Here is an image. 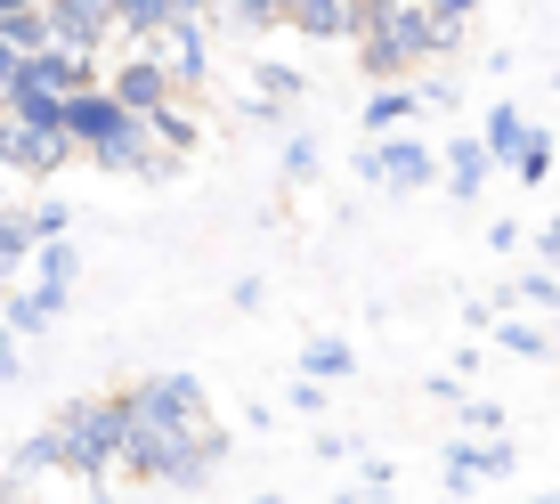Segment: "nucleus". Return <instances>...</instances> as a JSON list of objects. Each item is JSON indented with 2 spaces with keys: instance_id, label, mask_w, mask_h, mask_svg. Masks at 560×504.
I'll use <instances>...</instances> for the list:
<instances>
[{
  "instance_id": "14",
  "label": "nucleus",
  "mask_w": 560,
  "mask_h": 504,
  "mask_svg": "<svg viewBox=\"0 0 560 504\" xmlns=\"http://www.w3.org/2000/svg\"><path fill=\"white\" fill-rule=\"evenodd\" d=\"M528 130H536L528 114H520L512 99H495V106H488V123H479V147H488V163H504V171H512V163H520V147H528Z\"/></svg>"
},
{
  "instance_id": "39",
  "label": "nucleus",
  "mask_w": 560,
  "mask_h": 504,
  "mask_svg": "<svg viewBox=\"0 0 560 504\" xmlns=\"http://www.w3.org/2000/svg\"><path fill=\"white\" fill-rule=\"evenodd\" d=\"M552 334H560V325H552Z\"/></svg>"
},
{
  "instance_id": "13",
  "label": "nucleus",
  "mask_w": 560,
  "mask_h": 504,
  "mask_svg": "<svg viewBox=\"0 0 560 504\" xmlns=\"http://www.w3.org/2000/svg\"><path fill=\"white\" fill-rule=\"evenodd\" d=\"M73 277H82V252H73V237H66V244H33V294H42L49 309L73 301Z\"/></svg>"
},
{
  "instance_id": "19",
  "label": "nucleus",
  "mask_w": 560,
  "mask_h": 504,
  "mask_svg": "<svg viewBox=\"0 0 560 504\" xmlns=\"http://www.w3.org/2000/svg\"><path fill=\"white\" fill-rule=\"evenodd\" d=\"M358 366V351L341 334H308V351H301V382H341Z\"/></svg>"
},
{
  "instance_id": "35",
  "label": "nucleus",
  "mask_w": 560,
  "mask_h": 504,
  "mask_svg": "<svg viewBox=\"0 0 560 504\" xmlns=\"http://www.w3.org/2000/svg\"><path fill=\"white\" fill-rule=\"evenodd\" d=\"M16 66H25V57H16V49H0V106H9V82H16Z\"/></svg>"
},
{
  "instance_id": "5",
  "label": "nucleus",
  "mask_w": 560,
  "mask_h": 504,
  "mask_svg": "<svg viewBox=\"0 0 560 504\" xmlns=\"http://www.w3.org/2000/svg\"><path fill=\"white\" fill-rule=\"evenodd\" d=\"M358 180L365 187H382V196H422V187L439 180V154H431V139H365L358 147Z\"/></svg>"
},
{
  "instance_id": "7",
  "label": "nucleus",
  "mask_w": 560,
  "mask_h": 504,
  "mask_svg": "<svg viewBox=\"0 0 560 504\" xmlns=\"http://www.w3.org/2000/svg\"><path fill=\"white\" fill-rule=\"evenodd\" d=\"M49 49H66V57H98L114 49V0H49Z\"/></svg>"
},
{
  "instance_id": "38",
  "label": "nucleus",
  "mask_w": 560,
  "mask_h": 504,
  "mask_svg": "<svg viewBox=\"0 0 560 504\" xmlns=\"http://www.w3.org/2000/svg\"><path fill=\"white\" fill-rule=\"evenodd\" d=\"M528 504H560V496H528Z\"/></svg>"
},
{
  "instance_id": "29",
  "label": "nucleus",
  "mask_w": 560,
  "mask_h": 504,
  "mask_svg": "<svg viewBox=\"0 0 560 504\" xmlns=\"http://www.w3.org/2000/svg\"><path fill=\"white\" fill-rule=\"evenodd\" d=\"M415 106H439V114H447V106H463V82H455V73H422V82H415Z\"/></svg>"
},
{
  "instance_id": "36",
  "label": "nucleus",
  "mask_w": 560,
  "mask_h": 504,
  "mask_svg": "<svg viewBox=\"0 0 560 504\" xmlns=\"http://www.w3.org/2000/svg\"><path fill=\"white\" fill-rule=\"evenodd\" d=\"M0 496H16V480H9V456H0Z\"/></svg>"
},
{
  "instance_id": "12",
  "label": "nucleus",
  "mask_w": 560,
  "mask_h": 504,
  "mask_svg": "<svg viewBox=\"0 0 560 504\" xmlns=\"http://www.w3.org/2000/svg\"><path fill=\"white\" fill-rule=\"evenodd\" d=\"M439 171H447V196L455 204H479V196H488V180H495V163H488V147H479V139H447Z\"/></svg>"
},
{
  "instance_id": "37",
  "label": "nucleus",
  "mask_w": 560,
  "mask_h": 504,
  "mask_svg": "<svg viewBox=\"0 0 560 504\" xmlns=\"http://www.w3.org/2000/svg\"><path fill=\"white\" fill-rule=\"evenodd\" d=\"M0 211H9V180H0Z\"/></svg>"
},
{
  "instance_id": "33",
  "label": "nucleus",
  "mask_w": 560,
  "mask_h": 504,
  "mask_svg": "<svg viewBox=\"0 0 560 504\" xmlns=\"http://www.w3.org/2000/svg\"><path fill=\"white\" fill-rule=\"evenodd\" d=\"M536 261H545V268H560V211H552L545 228H536Z\"/></svg>"
},
{
  "instance_id": "6",
  "label": "nucleus",
  "mask_w": 560,
  "mask_h": 504,
  "mask_svg": "<svg viewBox=\"0 0 560 504\" xmlns=\"http://www.w3.org/2000/svg\"><path fill=\"white\" fill-rule=\"evenodd\" d=\"M106 99L147 123V114L179 106V82L163 73V57H154V49H122V57H114V73H106Z\"/></svg>"
},
{
  "instance_id": "17",
  "label": "nucleus",
  "mask_w": 560,
  "mask_h": 504,
  "mask_svg": "<svg viewBox=\"0 0 560 504\" xmlns=\"http://www.w3.org/2000/svg\"><path fill=\"white\" fill-rule=\"evenodd\" d=\"M463 33H471V0H422V42H431V57H455Z\"/></svg>"
},
{
  "instance_id": "4",
  "label": "nucleus",
  "mask_w": 560,
  "mask_h": 504,
  "mask_svg": "<svg viewBox=\"0 0 560 504\" xmlns=\"http://www.w3.org/2000/svg\"><path fill=\"white\" fill-rule=\"evenodd\" d=\"M122 399H130V432H203V423H211L203 375H179V366H163V375H139Z\"/></svg>"
},
{
  "instance_id": "10",
  "label": "nucleus",
  "mask_w": 560,
  "mask_h": 504,
  "mask_svg": "<svg viewBox=\"0 0 560 504\" xmlns=\"http://www.w3.org/2000/svg\"><path fill=\"white\" fill-rule=\"evenodd\" d=\"M284 33H301V42H358L365 0H284Z\"/></svg>"
},
{
  "instance_id": "24",
  "label": "nucleus",
  "mask_w": 560,
  "mask_h": 504,
  "mask_svg": "<svg viewBox=\"0 0 560 504\" xmlns=\"http://www.w3.org/2000/svg\"><path fill=\"white\" fill-rule=\"evenodd\" d=\"M439 489H447V496H471L479 489V439H455V448L439 456Z\"/></svg>"
},
{
  "instance_id": "25",
  "label": "nucleus",
  "mask_w": 560,
  "mask_h": 504,
  "mask_svg": "<svg viewBox=\"0 0 560 504\" xmlns=\"http://www.w3.org/2000/svg\"><path fill=\"white\" fill-rule=\"evenodd\" d=\"M16 211H25L33 244H66V228H73V204H57V196H42V204H16Z\"/></svg>"
},
{
  "instance_id": "22",
  "label": "nucleus",
  "mask_w": 560,
  "mask_h": 504,
  "mask_svg": "<svg viewBox=\"0 0 560 504\" xmlns=\"http://www.w3.org/2000/svg\"><path fill=\"white\" fill-rule=\"evenodd\" d=\"M552 171H560V130H528V147H520L512 180H520V187H545Z\"/></svg>"
},
{
  "instance_id": "20",
  "label": "nucleus",
  "mask_w": 560,
  "mask_h": 504,
  "mask_svg": "<svg viewBox=\"0 0 560 504\" xmlns=\"http://www.w3.org/2000/svg\"><path fill=\"white\" fill-rule=\"evenodd\" d=\"M16 268H33V228H25V211H0V285L16 294Z\"/></svg>"
},
{
  "instance_id": "28",
  "label": "nucleus",
  "mask_w": 560,
  "mask_h": 504,
  "mask_svg": "<svg viewBox=\"0 0 560 504\" xmlns=\"http://www.w3.org/2000/svg\"><path fill=\"white\" fill-rule=\"evenodd\" d=\"M504 351L512 358H552V334H545V325H528V318H504Z\"/></svg>"
},
{
  "instance_id": "34",
  "label": "nucleus",
  "mask_w": 560,
  "mask_h": 504,
  "mask_svg": "<svg viewBox=\"0 0 560 504\" xmlns=\"http://www.w3.org/2000/svg\"><path fill=\"white\" fill-rule=\"evenodd\" d=\"M16 366H25V358H16V334L0 325V382H16Z\"/></svg>"
},
{
  "instance_id": "31",
  "label": "nucleus",
  "mask_w": 560,
  "mask_h": 504,
  "mask_svg": "<svg viewBox=\"0 0 560 504\" xmlns=\"http://www.w3.org/2000/svg\"><path fill=\"white\" fill-rule=\"evenodd\" d=\"M512 463H520V456H512V439H479V480H504Z\"/></svg>"
},
{
  "instance_id": "9",
  "label": "nucleus",
  "mask_w": 560,
  "mask_h": 504,
  "mask_svg": "<svg viewBox=\"0 0 560 504\" xmlns=\"http://www.w3.org/2000/svg\"><path fill=\"white\" fill-rule=\"evenodd\" d=\"M66 163H73V147L57 139V130H25V123L0 114V180H9V171H25V180H57Z\"/></svg>"
},
{
  "instance_id": "30",
  "label": "nucleus",
  "mask_w": 560,
  "mask_h": 504,
  "mask_svg": "<svg viewBox=\"0 0 560 504\" xmlns=\"http://www.w3.org/2000/svg\"><path fill=\"white\" fill-rule=\"evenodd\" d=\"M284 180H317V139H284Z\"/></svg>"
},
{
  "instance_id": "15",
  "label": "nucleus",
  "mask_w": 560,
  "mask_h": 504,
  "mask_svg": "<svg viewBox=\"0 0 560 504\" xmlns=\"http://www.w3.org/2000/svg\"><path fill=\"white\" fill-rule=\"evenodd\" d=\"M0 49L42 57V49H49V16L33 9V0H0Z\"/></svg>"
},
{
  "instance_id": "11",
  "label": "nucleus",
  "mask_w": 560,
  "mask_h": 504,
  "mask_svg": "<svg viewBox=\"0 0 560 504\" xmlns=\"http://www.w3.org/2000/svg\"><path fill=\"white\" fill-rule=\"evenodd\" d=\"M179 25V0H114V42L122 49H154Z\"/></svg>"
},
{
  "instance_id": "1",
  "label": "nucleus",
  "mask_w": 560,
  "mask_h": 504,
  "mask_svg": "<svg viewBox=\"0 0 560 504\" xmlns=\"http://www.w3.org/2000/svg\"><path fill=\"white\" fill-rule=\"evenodd\" d=\"M228 448H236V439H228L220 423H203V432H130L122 439V472L147 480V489L196 496V489H211V472L228 463Z\"/></svg>"
},
{
  "instance_id": "18",
  "label": "nucleus",
  "mask_w": 560,
  "mask_h": 504,
  "mask_svg": "<svg viewBox=\"0 0 560 504\" xmlns=\"http://www.w3.org/2000/svg\"><path fill=\"white\" fill-rule=\"evenodd\" d=\"M42 472H66V456H57V432H49V423H42L33 439H16V448H9V480H16V489H33Z\"/></svg>"
},
{
  "instance_id": "21",
  "label": "nucleus",
  "mask_w": 560,
  "mask_h": 504,
  "mask_svg": "<svg viewBox=\"0 0 560 504\" xmlns=\"http://www.w3.org/2000/svg\"><path fill=\"white\" fill-rule=\"evenodd\" d=\"M301 90H308V73H301V66H284V57H260V66H253V99H268V106H293Z\"/></svg>"
},
{
  "instance_id": "23",
  "label": "nucleus",
  "mask_w": 560,
  "mask_h": 504,
  "mask_svg": "<svg viewBox=\"0 0 560 504\" xmlns=\"http://www.w3.org/2000/svg\"><path fill=\"white\" fill-rule=\"evenodd\" d=\"M203 25H228V33H284V0H236V9L203 16Z\"/></svg>"
},
{
  "instance_id": "26",
  "label": "nucleus",
  "mask_w": 560,
  "mask_h": 504,
  "mask_svg": "<svg viewBox=\"0 0 560 504\" xmlns=\"http://www.w3.org/2000/svg\"><path fill=\"white\" fill-rule=\"evenodd\" d=\"M49 318H57V309H49V301L25 285V294H9V318H0V325H9V334H42Z\"/></svg>"
},
{
  "instance_id": "8",
  "label": "nucleus",
  "mask_w": 560,
  "mask_h": 504,
  "mask_svg": "<svg viewBox=\"0 0 560 504\" xmlns=\"http://www.w3.org/2000/svg\"><path fill=\"white\" fill-rule=\"evenodd\" d=\"M154 57H163V73L179 82V99H196V90L211 82V25H203L196 9H179V25L154 42Z\"/></svg>"
},
{
  "instance_id": "16",
  "label": "nucleus",
  "mask_w": 560,
  "mask_h": 504,
  "mask_svg": "<svg viewBox=\"0 0 560 504\" xmlns=\"http://www.w3.org/2000/svg\"><path fill=\"white\" fill-rule=\"evenodd\" d=\"M415 82H398V90H365V139H398V130L415 123Z\"/></svg>"
},
{
  "instance_id": "40",
  "label": "nucleus",
  "mask_w": 560,
  "mask_h": 504,
  "mask_svg": "<svg viewBox=\"0 0 560 504\" xmlns=\"http://www.w3.org/2000/svg\"><path fill=\"white\" fill-rule=\"evenodd\" d=\"M552 82H560V73H552Z\"/></svg>"
},
{
  "instance_id": "2",
  "label": "nucleus",
  "mask_w": 560,
  "mask_h": 504,
  "mask_svg": "<svg viewBox=\"0 0 560 504\" xmlns=\"http://www.w3.org/2000/svg\"><path fill=\"white\" fill-rule=\"evenodd\" d=\"M49 432H57V456H66V472L98 489L106 472H122L130 399H122V391H98V399H66V406L49 415Z\"/></svg>"
},
{
  "instance_id": "32",
  "label": "nucleus",
  "mask_w": 560,
  "mask_h": 504,
  "mask_svg": "<svg viewBox=\"0 0 560 504\" xmlns=\"http://www.w3.org/2000/svg\"><path fill=\"white\" fill-rule=\"evenodd\" d=\"M463 423H471V432H495V439H504V406H495V399H463Z\"/></svg>"
},
{
  "instance_id": "3",
  "label": "nucleus",
  "mask_w": 560,
  "mask_h": 504,
  "mask_svg": "<svg viewBox=\"0 0 560 504\" xmlns=\"http://www.w3.org/2000/svg\"><path fill=\"white\" fill-rule=\"evenodd\" d=\"M415 66H431V42H422V0H365L358 73L374 90H398Z\"/></svg>"
},
{
  "instance_id": "27",
  "label": "nucleus",
  "mask_w": 560,
  "mask_h": 504,
  "mask_svg": "<svg viewBox=\"0 0 560 504\" xmlns=\"http://www.w3.org/2000/svg\"><path fill=\"white\" fill-rule=\"evenodd\" d=\"M504 301H536V309H545V301H560V277H552V268H520V277L504 285Z\"/></svg>"
}]
</instances>
